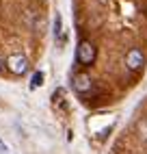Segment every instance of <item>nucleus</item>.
I'll return each mask as SVG.
<instances>
[{
    "mask_svg": "<svg viewBox=\"0 0 147 154\" xmlns=\"http://www.w3.org/2000/svg\"><path fill=\"white\" fill-rule=\"evenodd\" d=\"M95 59H98V48L93 42H89V39H80L78 42V48H76V61H78V65L82 67H89L95 63Z\"/></svg>",
    "mask_w": 147,
    "mask_h": 154,
    "instance_id": "1",
    "label": "nucleus"
},
{
    "mask_svg": "<svg viewBox=\"0 0 147 154\" xmlns=\"http://www.w3.org/2000/svg\"><path fill=\"white\" fill-rule=\"evenodd\" d=\"M123 63H125V69H128V72H141L143 65H145V52H143V48L132 46L128 52H125Z\"/></svg>",
    "mask_w": 147,
    "mask_h": 154,
    "instance_id": "2",
    "label": "nucleus"
},
{
    "mask_svg": "<svg viewBox=\"0 0 147 154\" xmlns=\"http://www.w3.org/2000/svg\"><path fill=\"white\" fill-rule=\"evenodd\" d=\"M7 67H9L11 74L22 76V74H26V72H28V59H26L22 52H15V54H11V57L7 59Z\"/></svg>",
    "mask_w": 147,
    "mask_h": 154,
    "instance_id": "3",
    "label": "nucleus"
},
{
    "mask_svg": "<svg viewBox=\"0 0 147 154\" xmlns=\"http://www.w3.org/2000/svg\"><path fill=\"white\" fill-rule=\"evenodd\" d=\"M71 85H74V89H76V94L85 96V94H89V91L93 89V80H91V76L87 74V72H78V74H74Z\"/></svg>",
    "mask_w": 147,
    "mask_h": 154,
    "instance_id": "4",
    "label": "nucleus"
},
{
    "mask_svg": "<svg viewBox=\"0 0 147 154\" xmlns=\"http://www.w3.org/2000/svg\"><path fill=\"white\" fill-rule=\"evenodd\" d=\"M44 85V72H35L33 78H30V89H37Z\"/></svg>",
    "mask_w": 147,
    "mask_h": 154,
    "instance_id": "5",
    "label": "nucleus"
},
{
    "mask_svg": "<svg viewBox=\"0 0 147 154\" xmlns=\"http://www.w3.org/2000/svg\"><path fill=\"white\" fill-rule=\"evenodd\" d=\"M54 35H56L58 39H63V20H61L58 13H56V17H54Z\"/></svg>",
    "mask_w": 147,
    "mask_h": 154,
    "instance_id": "6",
    "label": "nucleus"
},
{
    "mask_svg": "<svg viewBox=\"0 0 147 154\" xmlns=\"http://www.w3.org/2000/svg\"><path fill=\"white\" fill-rule=\"evenodd\" d=\"M0 152H7V143L2 139H0Z\"/></svg>",
    "mask_w": 147,
    "mask_h": 154,
    "instance_id": "7",
    "label": "nucleus"
},
{
    "mask_svg": "<svg viewBox=\"0 0 147 154\" xmlns=\"http://www.w3.org/2000/svg\"><path fill=\"white\" fill-rule=\"evenodd\" d=\"M0 69H2V61H0Z\"/></svg>",
    "mask_w": 147,
    "mask_h": 154,
    "instance_id": "8",
    "label": "nucleus"
}]
</instances>
